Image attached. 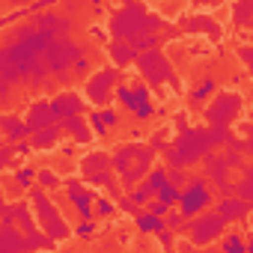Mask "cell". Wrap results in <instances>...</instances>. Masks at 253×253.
I'll return each mask as SVG.
<instances>
[{
	"label": "cell",
	"instance_id": "obj_20",
	"mask_svg": "<svg viewBox=\"0 0 253 253\" xmlns=\"http://www.w3.org/2000/svg\"><path fill=\"white\" fill-rule=\"evenodd\" d=\"M155 200H161L164 206H170V209H173V206H179V200H182V191H179L176 185H170V182H167V185L158 191V197H155Z\"/></svg>",
	"mask_w": 253,
	"mask_h": 253
},
{
	"label": "cell",
	"instance_id": "obj_14",
	"mask_svg": "<svg viewBox=\"0 0 253 253\" xmlns=\"http://www.w3.org/2000/svg\"><path fill=\"white\" fill-rule=\"evenodd\" d=\"M110 60H113L116 66H128V63L134 60V48L125 45V42H113V45H110Z\"/></svg>",
	"mask_w": 253,
	"mask_h": 253
},
{
	"label": "cell",
	"instance_id": "obj_12",
	"mask_svg": "<svg viewBox=\"0 0 253 253\" xmlns=\"http://www.w3.org/2000/svg\"><path fill=\"white\" fill-rule=\"evenodd\" d=\"M134 226L146 235V232H164V226H167V220L164 217H155V214H149V211H140L137 217H134Z\"/></svg>",
	"mask_w": 253,
	"mask_h": 253
},
{
	"label": "cell",
	"instance_id": "obj_13",
	"mask_svg": "<svg viewBox=\"0 0 253 253\" xmlns=\"http://www.w3.org/2000/svg\"><path fill=\"white\" fill-rule=\"evenodd\" d=\"M63 125H66V131H69V134H75V140H78V143H86V140H89V134H92L89 122L84 125V119H78V116L63 119Z\"/></svg>",
	"mask_w": 253,
	"mask_h": 253
},
{
	"label": "cell",
	"instance_id": "obj_28",
	"mask_svg": "<svg viewBox=\"0 0 253 253\" xmlns=\"http://www.w3.org/2000/svg\"><path fill=\"white\" fill-rule=\"evenodd\" d=\"M75 235H78V238H89V235H95V226H92L89 220H81L78 229H75Z\"/></svg>",
	"mask_w": 253,
	"mask_h": 253
},
{
	"label": "cell",
	"instance_id": "obj_29",
	"mask_svg": "<svg viewBox=\"0 0 253 253\" xmlns=\"http://www.w3.org/2000/svg\"><path fill=\"white\" fill-rule=\"evenodd\" d=\"M101 119H104V125H107V128H113V125H119V113L116 110H101Z\"/></svg>",
	"mask_w": 253,
	"mask_h": 253
},
{
	"label": "cell",
	"instance_id": "obj_21",
	"mask_svg": "<svg viewBox=\"0 0 253 253\" xmlns=\"http://www.w3.org/2000/svg\"><path fill=\"white\" fill-rule=\"evenodd\" d=\"M146 182H149V188L158 194V191H161V188L170 182V176H167V167H152V173L146 176Z\"/></svg>",
	"mask_w": 253,
	"mask_h": 253
},
{
	"label": "cell",
	"instance_id": "obj_5",
	"mask_svg": "<svg viewBox=\"0 0 253 253\" xmlns=\"http://www.w3.org/2000/svg\"><path fill=\"white\" fill-rule=\"evenodd\" d=\"M223 217L220 214H209V217H197V220H191L188 223V229H191V235H194V244H209V241H214L220 232H223Z\"/></svg>",
	"mask_w": 253,
	"mask_h": 253
},
{
	"label": "cell",
	"instance_id": "obj_18",
	"mask_svg": "<svg viewBox=\"0 0 253 253\" xmlns=\"http://www.w3.org/2000/svg\"><path fill=\"white\" fill-rule=\"evenodd\" d=\"M116 98H119V104H122L125 110H131V113H137V98H134V89H131V86H125V84H119V86H116Z\"/></svg>",
	"mask_w": 253,
	"mask_h": 253
},
{
	"label": "cell",
	"instance_id": "obj_11",
	"mask_svg": "<svg viewBox=\"0 0 253 253\" xmlns=\"http://www.w3.org/2000/svg\"><path fill=\"white\" fill-rule=\"evenodd\" d=\"M217 214H220L223 220H241V217H247V214H250V206H247V203H241V200H226V203H220Z\"/></svg>",
	"mask_w": 253,
	"mask_h": 253
},
{
	"label": "cell",
	"instance_id": "obj_30",
	"mask_svg": "<svg viewBox=\"0 0 253 253\" xmlns=\"http://www.w3.org/2000/svg\"><path fill=\"white\" fill-rule=\"evenodd\" d=\"M86 69H89V60H86V57H78V60H75V72H78V75H86Z\"/></svg>",
	"mask_w": 253,
	"mask_h": 253
},
{
	"label": "cell",
	"instance_id": "obj_22",
	"mask_svg": "<svg viewBox=\"0 0 253 253\" xmlns=\"http://www.w3.org/2000/svg\"><path fill=\"white\" fill-rule=\"evenodd\" d=\"M86 122H89V128H92V134H95V137H104V134H107V125H104V119H101V113H98V110H92Z\"/></svg>",
	"mask_w": 253,
	"mask_h": 253
},
{
	"label": "cell",
	"instance_id": "obj_17",
	"mask_svg": "<svg viewBox=\"0 0 253 253\" xmlns=\"http://www.w3.org/2000/svg\"><path fill=\"white\" fill-rule=\"evenodd\" d=\"M3 125H6V143H9V146H12V143H15L18 137L30 134L27 122H24V125H18V122H15V116H6V119H3Z\"/></svg>",
	"mask_w": 253,
	"mask_h": 253
},
{
	"label": "cell",
	"instance_id": "obj_23",
	"mask_svg": "<svg viewBox=\"0 0 253 253\" xmlns=\"http://www.w3.org/2000/svg\"><path fill=\"white\" fill-rule=\"evenodd\" d=\"M15 179H18V185H24V188H27L33 179H39V173H36L33 167H18V170H15Z\"/></svg>",
	"mask_w": 253,
	"mask_h": 253
},
{
	"label": "cell",
	"instance_id": "obj_8",
	"mask_svg": "<svg viewBox=\"0 0 253 253\" xmlns=\"http://www.w3.org/2000/svg\"><path fill=\"white\" fill-rule=\"evenodd\" d=\"M54 119H57V116H54L51 101H36V104L30 107V113H27V128H30V131L51 128V122H54Z\"/></svg>",
	"mask_w": 253,
	"mask_h": 253
},
{
	"label": "cell",
	"instance_id": "obj_6",
	"mask_svg": "<svg viewBox=\"0 0 253 253\" xmlns=\"http://www.w3.org/2000/svg\"><path fill=\"white\" fill-rule=\"evenodd\" d=\"M66 197L75 203V209H78V214L84 217V220H89L92 217V200H95V191H89L84 182H78V179H69L66 182Z\"/></svg>",
	"mask_w": 253,
	"mask_h": 253
},
{
	"label": "cell",
	"instance_id": "obj_7",
	"mask_svg": "<svg viewBox=\"0 0 253 253\" xmlns=\"http://www.w3.org/2000/svg\"><path fill=\"white\" fill-rule=\"evenodd\" d=\"M140 69H143V75L152 81V84H164L167 78H170V63L155 51V54H146V57H140Z\"/></svg>",
	"mask_w": 253,
	"mask_h": 253
},
{
	"label": "cell",
	"instance_id": "obj_33",
	"mask_svg": "<svg viewBox=\"0 0 253 253\" xmlns=\"http://www.w3.org/2000/svg\"><path fill=\"white\" fill-rule=\"evenodd\" d=\"M244 244H247V253H253V232L247 235V241H244Z\"/></svg>",
	"mask_w": 253,
	"mask_h": 253
},
{
	"label": "cell",
	"instance_id": "obj_1",
	"mask_svg": "<svg viewBox=\"0 0 253 253\" xmlns=\"http://www.w3.org/2000/svg\"><path fill=\"white\" fill-rule=\"evenodd\" d=\"M211 203V191H209V182L206 179H194L182 188V200H179V214L191 223L197 220V214Z\"/></svg>",
	"mask_w": 253,
	"mask_h": 253
},
{
	"label": "cell",
	"instance_id": "obj_9",
	"mask_svg": "<svg viewBox=\"0 0 253 253\" xmlns=\"http://www.w3.org/2000/svg\"><path fill=\"white\" fill-rule=\"evenodd\" d=\"M51 107H54V116H57V119H72V116L81 113L84 101H81L78 92H63V95H57V98L51 101Z\"/></svg>",
	"mask_w": 253,
	"mask_h": 253
},
{
	"label": "cell",
	"instance_id": "obj_26",
	"mask_svg": "<svg viewBox=\"0 0 253 253\" xmlns=\"http://www.w3.org/2000/svg\"><path fill=\"white\" fill-rule=\"evenodd\" d=\"M209 173L217 176V179H223V176H226V164H223L220 158H209Z\"/></svg>",
	"mask_w": 253,
	"mask_h": 253
},
{
	"label": "cell",
	"instance_id": "obj_10",
	"mask_svg": "<svg viewBox=\"0 0 253 253\" xmlns=\"http://www.w3.org/2000/svg\"><path fill=\"white\" fill-rule=\"evenodd\" d=\"M140 155H143V146H122V149L113 155V170L125 176V173L134 167V164H131V158H140Z\"/></svg>",
	"mask_w": 253,
	"mask_h": 253
},
{
	"label": "cell",
	"instance_id": "obj_25",
	"mask_svg": "<svg viewBox=\"0 0 253 253\" xmlns=\"http://www.w3.org/2000/svg\"><path fill=\"white\" fill-rule=\"evenodd\" d=\"M95 211H98L101 217H110V214L116 211V206H113L110 200H104V197H95Z\"/></svg>",
	"mask_w": 253,
	"mask_h": 253
},
{
	"label": "cell",
	"instance_id": "obj_32",
	"mask_svg": "<svg viewBox=\"0 0 253 253\" xmlns=\"http://www.w3.org/2000/svg\"><path fill=\"white\" fill-rule=\"evenodd\" d=\"M182 220H185V217H182V214H173V211H170V214H167V223H170V226H179V223H182Z\"/></svg>",
	"mask_w": 253,
	"mask_h": 253
},
{
	"label": "cell",
	"instance_id": "obj_24",
	"mask_svg": "<svg viewBox=\"0 0 253 253\" xmlns=\"http://www.w3.org/2000/svg\"><path fill=\"white\" fill-rule=\"evenodd\" d=\"M39 185H42V188H57V185H60V176L51 173V170H39Z\"/></svg>",
	"mask_w": 253,
	"mask_h": 253
},
{
	"label": "cell",
	"instance_id": "obj_19",
	"mask_svg": "<svg viewBox=\"0 0 253 253\" xmlns=\"http://www.w3.org/2000/svg\"><path fill=\"white\" fill-rule=\"evenodd\" d=\"M214 89H217V86H214V81L209 78V81H203V84L191 92V101H194V104H203V101H209V98L214 95Z\"/></svg>",
	"mask_w": 253,
	"mask_h": 253
},
{
	"label": "cell",
	"instance_id": "obj_31",
	"mask_svg": "<svg viewBox=\"0 0 253 253\" xmlns=\"http://www.w3.org/2000/svg\"><path fill=\"white\" fill-rule=\"evenodd\" d=\"M158 241H161V247H170V244H173V232H170V229H164V232L158 235Z\"/></svg>",
	"mask_w": 253,
	"mask_h": 253
},
{
	"label": "cell",
	"instance_id": "obj_2",
	"mask_svg": "<svg viewBox=\"0 0 253 253\" xmlns=\"http://www.w3.org/2000/svg\"><path fill=\"white\" fill-rule=\"evenodd\" d=\"M33 203H36V211H39V223L45 226L48 238H54V241L66 238V235H69V226L60 220V214H57V209L51 206V200H48L42 191H36V194H33Z\"/></svg>",
	"mask_w": 253,
	"mask_h": 253
},
{
	"label": "cell",
	"instance_id": "obj_16",
	"mask_svg": "<svg viewBox=\"0 0 253 253\" xmlns=\"http://www.w3.org/2000/svg\"><path fill=\"white\" fill-rule=\"evenodd\" d=\"M57 140H60L57 128H42V131L33 134V146L36 149H51V146H57Z\"/></svg>",
	"mask_w": 253,
	"mask_h": 253
},
{
	"label": "cell",
	"instance_id": "obj_27",
	"mask_svg": "<svg viewBox=\"0 0 253 253\" xmlns=\"http://www.w3.org/2000/svg\"><path fill=\"white\" fill-rule=\"evenodd\" d=\"M149 214H155V217H164V214H170V206H164L161 200H152V203H149Z\"/></svg>",
	"mask_w": 253,
	"mask_h": 253
},
{
	"label": "cell",
	"instance_id": "obj_4",
	"mask_svg": "<svg viewBox=\"0 0 253 253\" xmlns=\"http://www.w3.org/2000/svg\"><path fill=\"white\" fill-rule=\"evenodd\" d=\"M238 107H241V98H238V95H232V92H223V95H217V98H214V104L206 110V119H209L211 125H226V122H232V119H235Z\"/></svg>",
	"mask_w": 253,
	"mask_h": 253
},
{
	"label": "cell",
	"instance_id": "obj_15",
	"mask_svg": "<svg viewBox=\"0 0 253 253\" xmlns=\"http://www.w3.org/2000/svg\"><path fill=\"white\" fill-rule=\"evenodd\" d=\"M128 197H131V203H134V206H149V203H152L158 194H155V191L149 188V182L143 179L137 188H131V194H128Z\"/></svg>",
	"mask_w": 253,
	"mask_h": 253
},
{
	"label": "cell",
	"instance_id": "obj_3",
	"mask_svg": "<svg viewBox=\"0 0 253 253\" xmlns=\"http://www.w3.org/2000/svg\"><path fill=\"white\" fill-rule=\"evenodd\" d=\"M116 78H119L116 69H101V72H95V78H89V84H86L89 101H92V104H107L110 95H116V86H119Z\"/></svg>",
	"mask_w": 253,
	"mask_h": 253
}]
</instances>
